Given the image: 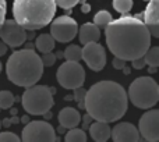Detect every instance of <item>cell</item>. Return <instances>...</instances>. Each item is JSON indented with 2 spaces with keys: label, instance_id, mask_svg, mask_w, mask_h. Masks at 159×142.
Returning <instances> with one entry per match:
<instances>
[{
  "label": "cell",
  "instance_id": "2",
  "mask_svg": "<svg viewBox=\"0 0 159 142\" xmlns=\"http://www.w3.org/2000/svg\"><path fill=\"white\" fill-rule=\"evenodd\" d=\"M129 109V96L115 81H99L85 93L84 110L92 120L113 123L120 120Z\"/></svg>",
  "mask_w": 159,
  "mask_h": 142
},
{
  "label": "cell",
  "instance_id": "33",
  "mask_svg": "<svg viewBox=\"0 0 159 142\" xmlns=\"http://www.w3.org/2000/svg\"><path fill=\"white\" fill-rule=\"evenodd\" d=\"M89 10H91V6L89 4H87V3H82V7H81V11L82 13H89Z\"/></svg>",
  "mask_w": 159,
  "mask_h": 142
},
{
  "label": "cell",
  "instance_id": "15",
  "mask_svg": "<svg viewBox=\"0 0 159 142\" xmlns=\"http://www.w3.org/2000/svg\"><path fill=\"white\" fill-rule=\"evenodd\" d=\"M59 124L64 128L70 130V128H74L80 124L81 121V114L77 109L74 107H64L59 112Z\"/></svg>",
  "mask_w": 159,
  "mask_h": 142
},
{
  "label": "cell",
  "instance_id": "30",
  "mask_svg": "<svg viewBox=\"0 0 159 142\" xmlns=\"http://www.w3.org/2000/svg\"><path fill=\"white\" fill-rule=\"evenodd\" d=\"M131 63H133V69H135V70H143L144 67H145V61H144V57L135 59V60H133Z\"/></svg>",
  "mask_w": 159,
  "mask_h": 142
},
{
  "label": "cell",
  "instance_id": "13",
  "mask_svg": "<svg viewBox=\"0 0 159 142\" xmlns=\"http://www.w3.org/2000/svg\"><path fill=\"white\" fill-rule=\"evenodd\" d=\"M110 137L115 142H138L140 132L131 123H119L110 130Z\"/></svg>",
  "mask_w": 159,
  "mask_h": 142
},
{
  "label": "cell",
  "instance_id": "37",
  "mask_svg": "<svg viewBox=\"0 0 159 142\" xmlns=\"http://www.w3.org/2000/svg\"><path fill=\"white\" fill-rule=\"evenodd\" d=\"M3 126H4V127H10L11 126L10 118H4V120H3Z\"/></svg>",
  "mask_w": 159,
  "mask_h": 142
},
{
  "label": "cell",
  "instance_id": "32",
  "mask_svg": "<svg viewBox=\"0 0 159 142\" xmlns=\"http://www.w3.org/2000/svg\"><path fill=\"white\" fill-rule=\"evenodd\" d=\"M7 45L4 43L3 41H0V56H4L6 53H7Z\"/></svg>",
  "mask_w": 159,
  "mask_h": 142
},
{
  "label": "cell",
  "instance_id": "16",
  "mask_svg": "<svg viewBox=\"0 0 159 142\" xmlns=\"http://www.w3.org/2000/svg\"><path fill=\"white\" fill-rule=\"evenodd\" d=\"M89 135L93 141L96 142H106L110 138V127L109 123H103V121H95V123L89 124Z\"/></svg>",
  "mask_w": 159,
  "mask_h": 142
},
{
  "label": "cell",
  "instance_id": "9",
  "mask_svg": "<svg viewBox=\"0 0 159 142\" xmlns=\"http://www.w3.org/2000/svg\"><path fill=\"white\" fill-rule=\"evenodd\" d=\"M50 22V35L60 43L71 42L78 32V24L70 16H60Z\"/></svg>",
  "mask_w": 159,
  "mask_h": 142
},
{
  "label": "cell",
  "instance_id": "42",
  "mask_svg": "<svg viewBox=\"0 0 159 142\" xmlns=\"http://www.w3.org/2000/svg\"><path fill=\"white\" fill-rule=\"evenodd\" d=\"M144 2H149V0H144Z\"/></svg>",
  "mask_w": 159,
  "mask_h": 142
},
{
  "label": "cell",
  "instance_id": "39",
  "mask_svg": "<svg viewBox=\"0 0 159 142\" xmlns=\"http://www.w3.org/2000/svg\"><path fill=\"white\" fill-rule=\"evenodd\" d=\"M64 130H66V128H64V127H59V130H57V131H59V134H63V132H64Z\"/></svg>",
  "mask_w": 159,
  "mask_h": 142
},
{
  "label": "cell",
  "instance_id": "35",
  "mask_svg": "<svg viewBox=\"0 0 159 142\" xmlns=\"http://www.w3.org/2000/svg\"><path fill=\"white\" fill-rule=\"evenodd\" d=\"M28 121H30V117H28V116H24V117H21V118H20V123H22V124H24V126L28 123Z\"/></svg>",
  "mask_w": 159,
  "mask_h": 142
},
{
  "label": "cell",
  "instance_id": "34",
  "mask_svg": "<svg viewBox=\"0 0 159 142\" xmlns=\"http://www.w3.org/2000/svg\"><path fill=\"white\" fill-rule=\"evenodd\" d=\"M82 120H84V124H85V127H87V126H89V123L92 121V117H91L89 114H85Z\"/></svg>",
  "mask_w": 159,
  "mask_h": 142
},
{
  "label": "cell",
  "instance_id": "40",
  "mask_svg": "<svg viewBox=\"0 0 159 142\" xmlns=\"http://www.w3.org/2000/svg\"><path fill=\"white\" fill-rule=\"evenodd\" d=\"M56 57L61 59V57H63V52H57V55H56Z\"/></svg>",
  "mask_w": 159,
  "mask_h": 142
},
{
  "label": "cell",
  "instance_id": "5",
  "mask_svg": "<svg viewBox=\"0 0 159 142\" xmlns=\"http://www.w3.org/2000/svg\"><path fill=\"white\" fill-rule=\"evenodd\" d=\"M21 104L31 116H43L55 104L53 93L46 85H31L21 96Z\"/></svg>",
  "mask_w": 159,
  "mask_h": 142
},
{
  "label": "cell",
  "instance_id": "22",
  "mask_svg": "<svg viewBox=\"0 0 159 142\" xmlns=\"http://www.w3.org/2000/svg\"><path fill=\"white\" fill-rule=\"evenodd\" d=\"M112 20H113L112 18V14H110L109 11L101 10V11H98V13L95 14V17H93V24H95L96 27L105 28L110 21H112Z\"/></svg>",
  "mask_w": 159,
  "mask_h": 142
},
{
  "label": "cell",
  "instance_id": "20",
  "mask_svg": "<svg viewBox=\"0 0 159 142\" xmlns=\"http://www.w3.org/2000/svg\"><path fill=\"white\" fill-rule=\"evenodd\" d=\"M143 57H144L145 64H148L149 67H158L159 66V47L154 46L151 49H148Z\"/></svg>",
  "mask_w": 159,
  "mask_h": 142
},
{
  "label": "cell",
  "instance_id": "19",
  "mask_svg": "<svg viewBox=\"0 0 159 142\" xmlns=\"http://www.w3.org/2000/svg\"><path fill=\"white\" fill-rule=\"evenodd\" d=\"M64 141L66 142H85L87 141V134L84 130L80 128H70V131H67V134L64 135Z\"/></svg>",
  "mask_w": 159,
  "mask_h": 142
},
{
  "label": "cell",
  "instance_id": "8",
  "mask_svg": "<svg viewBox=\"0 0 159 142\" xmlns=\"http://www.w3.org/2000/svg\"><path fill=\"white\" fill-rule=\"evenodd\" d=\"M21 140L24 142H55L57 137L48 121H28L22 130Z\"/></svg>",
  "mask_w": 159,
  "mask_h": 142
},
{
  "label": "cell",
  "instance_id": "31",
  "mask_svg": "<svg viewBox=\"0 0 159 142\" xmlns=\"http://www.w3.org/2000/svg\"><path fill=\"white\" fill-rule=\"evenodd\" d=\"M123 67H126V61L121 60V59H119V57H115V59H113V69L121 70Z\"/></svg>",
  "mask_w": 159,
  "mask_h": 142
},
{
  "label": "cell",
  "instance_id": "25",
  "mask_svg": "<svg viewBox=\"0 0 159 142\" xmlns=\"http://www.w3.org/2000/svg\"><path fill=\"white\" fill-rule=\"evenodd\" d=\"M73 91H74V96H73V98L77 100L78 107L80 109H84V100H85V93H87V91H85L82 87H78Z\"/></svg>",
  "mask_w": 159,
  "mask_h": 142
},
{
  "label": "cell",
  "instance_id": "24",
  "mask_svg": "<svg viewBox=\"0 0 159 142\" xmlns=\"http://www.w3.org/2000/svg\"><path fill=\"white\" fill-rule=\"evenodd\" d=\"M113 7L117 13L127 14L133 8V0H113Z\"/></svg>",
  "mask_w": 159,
  "mask_h": 142
},
{
  "label": "cell",
  "instance_id": "6",
  "mask_svg": "<svg viewBox=\"0 0 159 142\" xmlns=\"http://www.w3.org/2000/svg\"><path fill=\"white\" fill-rule=\"evenodd\" d=\"M127 96L138 109H152L159 100V87L152 77H140L131 82Z\"/></svg>",
  "mask_w": 159,
  "mask_h": 142
},
{
  "label": "cell",
  "instance_id": "7",
  "mask_svg": "<svg viewBox=\"0 0 159 142\" xmlns=\"http://www.w3.org/2000/svg\"><path fill=\"white\" fill-rule=\"evenodd\" d=\"M56 78L64 89H75L84 85L85 71L78 61L66 60V63L61 64L56 71Z\"/></svg>",
  "mask_w": 159,
  "mask_h": 142
},
{
  "label": "cell",
  "instance_id": "18",
  "mask_svg": "<svg viewBox=\"0 0 159 142\" xmlns=\"http://www.w3.org/2000/svg\"><path fill=\"white\" fill-rule=\"evenodd\" d=\"M55 42L56 41L50 33H41L35 41V46L41 53H48L55 49Z\"/></svg>",
  "mask_w": 159,
  "mask_h": 142
},
{
  "label": "cell",
  "instance_id": "17",
  "mask_svg": "<svg viewBox=\"0 0 159 142\" xmlns=\"http://www.w3.org/2000/svg\"><path fill=\"white\" fill-rule=\"evenodd\" d=\"M78 36H80V42L82 45L89 43V42H98L99 38H101V31H99V27H96L95 24H91V22H87V24L81 25V28L78 29Z\"/></svg>",
  "mask_w": 159,
  "mask_h": 142
},
{
  "label": "cell",
  "instance_id": "1",
  "mask_svg": "<svg viewBox=\"0 0 159 142\" xmlns=\"http://www.w3.org/2000/svg\"><path fill=\"white\" fill-rule=\"evenodd\" d=\"M105 36L113 56L124 61L143 57L151 46L152 38L145 22L137 16H123L112 20L105 27Z\"/></svg>",
  "mask_w": 159,
  "mask_h": 142
},
{
  "label": "cell",
  "instance_id": "12",
  "mask_svg": "<svg viewBox=\"0 0 159 142\" xmlns=\"http://www.w3.org/2000/svg\"><path fill=\"white\" fill-rule=\"evenodd\" d=\"M138 132L148 142L159 141V110H148L141 116Z\"/></svg>",
  "mask_w": 159,
  "mask_h": 142
},
{
  "label": "cell",
  "instance_id": "14",
  "mask_svg": "<svg viewBox=\"0 0 159 142\" xmlns=\"http://www.w3.org/2000/svg\"><path fill=\"white\" fill-rule=\"evenodd\" d=\"M143 17L151 36L159 38V0H149Z\"/></svg>",
  "mask_w": 159,
  "mask_h": 142
},
{
  "label": "cell",
  "instance_id": "21",
  "mask_svg": "<svg viewBox=\"0 0 159 142\" xmlns=\"http://www.w3.org/2000/svg\"><path fill=\"white\" fill-rule=\"evenodd\" d=\"M63 57L69 61H80L81 60V47L78 45H70L63 52Z\"/></svg>",
  "mask_w": 159,
  "mask_h": 142
},
{
  "label": "cell",
  "instance_id": "43",
  "mask_svg": "<svg viewBox=\"0 0 159 142\" xmlns=\"http://www.w3.org/2000/svg\"><path fill=\"white\" fill-rule=\"evenodd\" d=\"M0 127H2V121H0Z\"/></svg>",
  "mask_w": 159,
  "mask_h": 142
},
{
  "label": "cell",
  "instance_id": "23",
  "mask_svg": "<svg viewBox=\"0 0 159 142\" xmlns=\"http://www.w3.org/2000/svg\"><path fill=\"white\" fill-rule=\"evenodd\" d=\"M16 102L14 95L10 91H2L0 92V109H10Z\"/></svg>",
  "mask_w": 159,
  "mask_h": 142
},
{
  "label": "cell",
  "instance_id": "11",
  "mask_svg": "<svg viewBox=\"0 0 159 142\" xmlns=\"http://www.w3.org/2000/svg\"><path fill=\"white\" fill-rule=\"evenodd\" d=\"M81 59L92 71H101L106 64V52L98 42H89L81 49Z\"/></svg>",
  "mask_w": 159,
  "mask_h": 142
},
{
  "label": "cell",
  "instance_id": "41",
  "mask_svg": "<svg viewBox=\"0 0 159 142\" xmlns=\"http://www.w3.org/2000/svg\"><path fill=\"white\" fill-rule=\"evenodd\" d=\"M0 73H2V63H0Z\"/></svg>",
  "mask_w": 159,
  "mask_h": 142
},
{
  "label": "cell",
  "instance_id": "29",
  "mask_svg": "<svg viewBox=\"0 0 159 142\" xmlns=\"http://www.w3.org/2000/svg\"><path fill=\"white\" fill-rule=\"evenodd\" d=\"M7 4H6V0H0V28H2L3 22L6 20V13H7Z\"/></svg>",
  "mask_w": 159,
  "mask_h": 142
},
{
  "label": "cell",
  "instance_id": "10",
  "mask_svg": "<svg viewBox=\"0 0 159 142\" xmlns=\"http://www.w3.org/2000/svg\"><path fill=\"white\" fill-rule=\"evenodd\" d=\"M0 39L10 47H20L27 41V29L16 20H4L0 28Z\"/></svg>",
  "mask_w": 159,
  "mask_h": 142
},
{
  "label": "cell",
  "instance_id": "26",
  "mask_svg": "<svg viewBox=\"0 0 159 142\" xmlns=\"http://www.w3.org/2000/svg\"><path fill=\"white\" fill-rule=\"evenodd\" d=\"M20 141H21V138L10 131L0 132V142H20Z\"/></svg>",
  "mask_w": 159,
  "mask_h": 142
},
{
  "label": "cell",
  "instance_id": "4",
  "mask_svg": "<svg viewBox=\"0 0 159 142\" xmlns=\"http://www.w3.org/2000/svg\"><path fill=\"white\" fill-rule=\"evenodd\" d=\"M56 14L55 0H14V20L27 31H35L50 24Z\"/></svg>",
  "mask_w": 159,
  "mask_h": 142
},
{
  "label": "cell",
  "instance_id": "27",
  "mask_svg": "<svg viewBox=\"0 0 159 142\" xmlns=\"http://www.w3.org/2000/svg\"><path fill=\"white\" fill-rule=\"evenodd\" d=\"M56 6L64 8V10H71L74 6H77L80 3V0H55Z\"/></svg>",
  "mask_w": 159,
  "mask_h": 142
},
{
  "label": "cell",
  "instance_id": "38",
  "mask_svg": "<svg viewBox=\"0 0 159 142\" xmlns=\"http://www.w3.org/2000/svg\"><path fill=\"white\" fill-rule=\"evenodd\" d=\"M10 113H11L13 116H14V114H17V109H16V107L13 109V106H11V107H10Z\"/></svg>",
  "mask_w": 159,
  "mask_h": 142
},
{
  "label": "cell",
  "instance_id": "28",
  "mask_svg": "<svg viewBox=\"0 0 159 142\" xmlns=\"http://www.w3.org/2000/svg\"><path fill=\"white\" fill-rule=\"evenodd\" d=\"M56 59H57V57H56V55L48 52V53H43V56L41 57V60H42V64H43V67L45 66H46V67H52L53 64H55Z\"/></svg>",
  "mask_w": 159,
  "mask_h": 142
},
{
  "label": "cell",
  "instance_id": "3",
  "mask_svg": "<svg viewBox=\"0 0 159 142\" xmlns=\"http://www.w3.org/2000/svg\"><path fill=\"white\" fill-rule=\"evenodd\" d=\"M7 78L17 87L28 88L35 85L43 74L42 60L34 49L16 50L6 64Z\"/></svg>",
  "mask_w": 159,
  "mask_h": 142
},
{
  "label": "cell",
  "instance_id": "36",
  "mask_svg": "<svg viewBox=\"0 0 159 142\" xmlns=\"http://www.w3.org/2000/svg\"><path fill=\"white\" fill-rule=\"evenodd\" d=\"M10 121H11V124H18V123H20V118L17 117L16 114H14V117H13V118H10Z\"/></svg>",
  "mask_w": 159,
  "mask_h": 142
}]
</instances>
